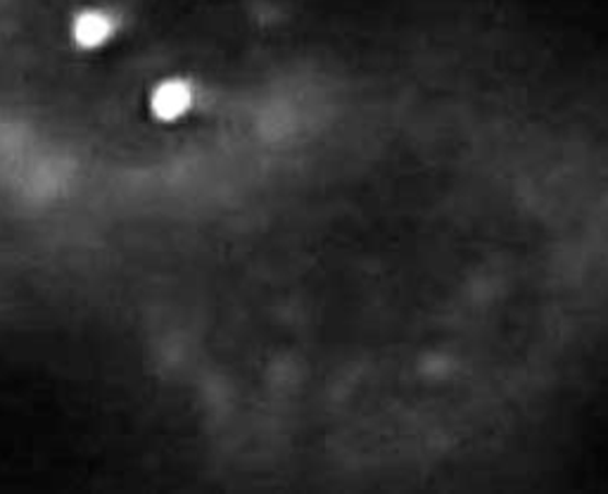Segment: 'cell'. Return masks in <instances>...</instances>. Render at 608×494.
I'll return each mask as SVG.
<instances>
[{
    "label": "cell",
    "mask_w": 608,
    "mask_h": 494,
    "mask_svg": "<svg viewBox=\"0 0 608 494\" xmlns=\"http://www.w3.org/2000/svg\"><path fill=\"white\" fill-rule=\"evenodd\" d=\"M115 34V24L101 10H87L72 22V38L83 50H95L105 46Z\"/></svg>",
    "instance_id": "cell-2"
},
{
    "label": "cell",
    "mask_w": 608,
    "mask_h": 494,
    "mask_svg": "<svg viewBox=\"0 0 608 494\" xmlns=\"http://www.w3.org/2000/svg\"><path fill=\"white\" fill-rule=\"evenodd\" d=\"M193 105V91L186 81L167 79L150 95V110L162 122L181 119Z\"/></svg>",
    "instance_id": "cell-1"
}]
</instances>
